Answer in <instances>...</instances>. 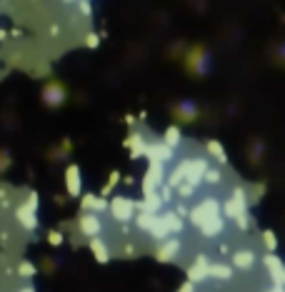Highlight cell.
<instances>
[{
    "mask_svg": "<svg viewBox=\"0 0 285 292\" xmlns=\"http://www.w3.org/2000/svg\"><path fill=\"white\" fill-rule=\"evenodd\" d=\"M220 210H223V207H220L218 200L205 198V200H200V203L190 210V220H193V225H195L203 235L213 237V235H218L223 230V215H220Z\"/></svg>",
    "mask_w": 285,
    "mask_h": 292,
    "instance_id": "obj_1",
    "label": "cell"
},
{
    "mask_svg": "<svg viewBox=\"0 0 285 292\" xmlns=\"http://www.w3.org/2000/svg\"><path fill=\"white\" fill-rule=\"evenodd\" d=\"M178 233H183V217L175 210H165V212L158 215L153 230L148 235L155 237V240H168V237H175Z\"/></svg>",
    "mask_w": 285,
    "mask_h": 292,
    "instance_id": "obj_2",
    "label": "cell"
},
{
    "mask_svg": "<svg viewBox=\"0 0 285 292\" xmlns=\"http://www.w3.org/2000/svg\"><path fill=\"white\" fill-rule=\"evenodd\" d=\"M138 210H140V205L135 203V200H130V198H125V195H118L115 200H110V215H113L118 222L133 220L138 215Z\"/></svg>",
    "mask_w": 285,
    "mask_h": 292,
    "instance_id": "obj_3",
    "label": "cell"
},
{
    "mask_svg": "<svg viewBox=\"0 0 285 292\" xmlns=\"http://www.w3.org/2000/svg\"><path fill=\"white\" fill-rule=\"evenodd\" d=\"M35 210H38V207H33L28 200L15 207V220H18V222H20L28 233L38 230V215H35Z\"/></svg>",
    "mask_w": 285,
    "mask_h": 292,
    "instance_id": "obj_4",
    "label": "cell"
},
{
    "mask_svg": "<svg viewBox=\"0 0 285 292\" xmlns=\"http://www.w3.org/2000/svg\"><path fill=\"white\" fill-rule=\"evenodd\" d=\"M78 228L86 237H98L103 233V220L98 217V212H83L78 220Z\"/></svg>",
    "mask_w": 285,
    "mask_h": 292,
    "instance_id": "obj_5",
    "label": "cell"
},
{
    "mask_svg": "<svg viewBox=\"0 0 285 292\" xmlns=\"http://www.w3.org/2000/svg\"><path fill=\"white\" fill-rule=\"evenodd\" d=\"M65 190L70 198H78L83 192V177H80V168L78 165H70L65 170Z\"/></svg>",
    "mask_w": 285,
    "mask_h": 292,
    "instance_id": "obj_6",
    "label": "cell"
},
{
    "mask_svg": "<svg viewBox=\"0 0 285 292\" xmlns=\"http://www.w3.org/2000/svg\"><path fill=\"white\" fill-rule=\"evenodd\" d=\"M148 157L165 165L175 157V147H170L168 143H153V145H148Z\"/></svg>",
    "mask_w": 285,
    "mask_h": 292,
    "instance_id": "obj_7",
    "label": "cell"
},
{
    "mask_svg": "<svg viewBox=\"0 0 285 292\" xmlns=\"http://www.w3.org/2000/svg\"><path fill=\"white\" fill-rule=\"evenodd\" d=\"M205 277H210V263L205 255H198V260L188 267V280L190 282H203Z\"/></svg>",
    "mask_w": 285,
    "mask_h": 292,
    "instance_id": "obj_8",
    "label": "cell"
},
{
    "mask_svg": "<svg viewBox=\"0 0 285 292\" xmlns=\"http://www.w3.org/2000/svg\"><path fill=\"white\" fill-rule=\"evenodd\" d=\"M210 168H208V163L203 160V157H195V160H190V170H188V185H193V187H198L200 180L205 177V173H208Z\"/></svg>",
    "mask_w": 285,
    "mask_h": 292,
    "instance_id": "obj_9",
    "label": "cell"
},
{
    "mask_svg": "<svg viewBox=\"0 0 285 292\" xmlns=\"http://www.w3.org/2000/svg\"><path fill=\"white\" fill-rule=\"evenodd\" d=\"M178 252H180V240H175V237H168V240L163 242V247L155 252V257H158L160 263H173V260L178 257Z\"/></svg>",
    "mask_w": 285,
    "mask_h": 292,
    "instance_id": "obj_10",
    "label": "cell"
},
{
    "mask_svg": "<svg viewBox=\"0 0 285 292\" xmlns=\"http://www.w3.org/2000/svg\"><path fill=\"white\" fill-rule=\"evenodd\" d=\"M188 170H190V160H180L175 168L170 170V177H168V185L175 187V185H183L188 180Z\"/></svg>",
    "mask_w": 285,
    "mask_h": 292,
    "instance_id": "obj_11",
    "label": "cell"
},
{
    "mask_svg": "<svg viewBox=\"0 0 285 292\" xmlns=\"http://www.w3.org/2000/svg\"><path fill=\"white\" fill-rule=\"evenodd\" d=\"M90 252L95 255V260H98V263H108V260H110L108 245L100 240V235H98V237H90Z\"/></svg>",
    "mask_w": 285,
    "mask_h": 292,
    "instance_id": "obj_12",
    "label": "cell"
},
{
    "mask_svg": "<svg viewBox=\"0 0 285 292\" xmlns=\"http://www.w3.org/2000/svg\"><path fill=\"white\" fill-rule=\"evenodd\" d=\"M128 145H130V157H142V155H148V145H145V140H142L140 133H130Z\"/></svg>",
    "mask_w": 285,
    "mask_h": 292,
    "instance_id": "obj_13",
    "label": "cell"
},
{
    "mask_svg": "<svg viewBox=\"0 0 285 292\" xmlns=\"http://www.w3.org/2000/svg\"><path fill=\"white\" fill-rule=\"evenodd\" d=\"M103 210H110V203L95 198V195H86L83 198V212H103Z\"/></svg>",
    "mask_w": 285,
    "mask_h": 292,
    "instance_id": "obj_14",
    "label": "cell"
},
{
    "mask_svg": "<svg viewBox=\"0 0 285 292\" xmlns=\"http://www.w3.org/2000/svg\"><path fill=\"white\" fill-rule=\"evenodd\" d=\"M155 220H158V215H155V212H150V210H140V212L135 215V225L140 228L142 233H150V230H153V225H155Z\"/></svg>",
    "mask_w": 285,
    "mask_h": 292,
    "instance_id": "obj_15",
    "label": "cell"
},
{
    "mask_svg": "<svg viewBox=\"0 0 285 292\" xmlns=\"http://www.w3.org/2000/svg\"><path fill=\"white\" fill-rule=\"evenodd\" d=\"M163 143H168L170 147H178L183 143V133L178 130V127H168L165 130V138H163Z\"/></svg>",
    "mask_w": 285,
    "mask_h": 292,
    "instance_id": "obj_16",
    "label": "cell"
},
{
    "mask_svg": "<svg viewBox=\"0 0 285 292\" xmlns=\"http://www.w3.org/2000/svg\"><path fill=\"white\" fill-rule=\"evenodd\" d=\"M230 267L228 265H210V277H215V280H230Z\"/></svg>",
    "mask_w": 285,
    "mask_h": 292,
    "instance_id": "obj_17",
    "label": "cell"
},
{
    "mask_svg": "<svg viewBox=\"0 0 285 292\" xmlns=\"http://www.w3.org/2000/svg\"><path fill=\"white\" fill-rule=\"evenodd\" d=\"M233 263H235V267H240V270H248V267L253 265V255H250V252H235V255H233Z\"/></svg>",
    "mask_w": 285,
    "mask_h": 292,
    "instance_id": "obj_18",
    "label": "cell"
},
{
    "mask_svg": "<svg viewBox=\"0 0 285 292\" xmlns=\"http://www.w3.org/2000/svg\"><path fill=\"white\" fill-rule=\"evenodd\" d=\"M208 150H210V155H213V157H218L220 163H225V155H223V147L218 145V143H213V140H210V143H208Z\"/></svg>",
    "mask_w": 285,
    "mask_h": 292,
    "instance_id": "obj_19",
    "label": "cell"
},
{
    "mask_svg": "<svg viewBox=\"0 0 285 292\" xmlns=\"http://www.w3.org/2000/svg\"><path fill=\"white\" fill-rule=\"evenodd\" d=\"M193 190H195L193 185H188V182H183V185H180V190H178V195H180V198L185 200V198H190V195H193Z\"/></svg>",
    "mask_w": 285,
    "mask_h": 292,
    "instance_id": "obj_20",
    "label": "cell"
},
{
    "mask_svg": "<svg viewBox=\"0 0 285 292\" xmlns=\"http://www.w3.org/2000/svg\"><path fill=\"white\" fill-rule=\"evenodd\" d=\"M20 275H23V277H33V275H35V267L30 263H20Z\"/></svg>",
    "mask_w": 285,
    "mask_h": 292,
    "instance_id": "obj_21",
    "label": "cell"
},
{
    "mask_svg": "<svg viewBox=\"0 0 285 292\" xmlns=\"http://www.w3.org/2000/svg\"><path fill=\"white\" fill-rule=\"evenodd\" d=\"M160 198H163V203H170V200H173L170 185H168V187H160Z\"/></svg>",
    "mask_w": 285,
    "mask_h": 292,
    "instance_id": "obj_22",
    "label": "cell"
},
{
    "mask_svg": "<svg viewBox=\"0 0 285 292\" xmlns=\"http://www.w3.org/2000/svg\"><path fill=\"white\" fill-rule=\"evenodd\" d=\"M205 177H208V182H220V173L218 170H208Z\"/></svg>",
    "mask_w": 285,
    "mask_h": 292,
    "instance_id": "obj_23",
    "label": "cell"
},
{
    "mask_svg": "<svg viewBox=\"0 0 285 292\" xmlns=\"http://www.w3.org/2000/svg\"><path fill=\"white\" fill-rule=\"evenodd\" d=\"M48 242H50V245H60V242H63V235H60V233H50V235H48Z\"/></svg>",
    "mask_w": 285,
    "mask_h": 292,
    "instance_id": "obj_24",
    "label": "cell"
},
{
    "mask_svg": "<svg viewBox=\"0 0 285 292\" xmlns=\"http://www.w3.org/2000/svg\"><path fill=\"white\" fill-rule=\"evenodd\" d=\"M193 290H195V282H190V280H188V282H183V287H180L178 292H193Z\"/></svg>",
    "mask_w": 285,
    "mask_h": 292,
    "instance_id": "obj_25",
    "label": "cell"
},
{
    "mask_svg": "<svg viewBox=\"0 0 285 292\" xmlns=\"http://www.w3.org/2000/svg\"><path fill=\"white\" fill-rule=\"evenodd\" d=\"M80 13H83V15H90V3H88V0H80Z\"/></svg>",
    "mask_w": 285,
    "mask_h": 292,
    "instance_id": "obj_26",
    "label": "cell"
},
{
    "mask_svg": "<svg viewBox=\"0 0 285 292\" xmlns=\"http://www.w3.org/2000/svg\"><path fill=\"white\" fill-rule=\"evenodd\" d=\"M88 48H98V38L95 35H88Z\"/></svg>",
    "mask_w": 285,
    "mask_h": 292,
    "instance_id": "obj_27",
    "label": "cell"
},
{
    "mask_svg": "<svg viewBox=\"0 0 285 292\" xmlns=\"http://www.w3.org/2000/svg\"><path fill=\"white\" fill-rule=\"evenodd\" d=\"M20 292H35V290H33V287H23V290H20Z\"/></svg>",
    "mask_w": 285,
    "mask_h": 292,
    "instance_id": "obj_28",
    "label": "cell"
}]
</instances>
